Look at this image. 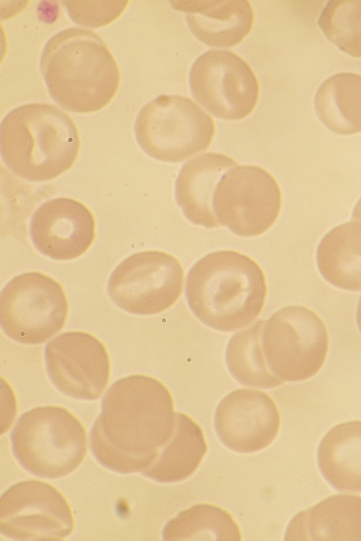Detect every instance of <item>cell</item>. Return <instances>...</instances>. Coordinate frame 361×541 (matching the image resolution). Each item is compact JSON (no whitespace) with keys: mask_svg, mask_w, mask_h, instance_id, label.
Returning a JSON list of instances; mask_svg holds the SVG:
<instances>
[{"mask_svg":"<svg viewBox=\"0 0 361 541\" xmlns=\"http://www.w3.org/2000/svg\"><path fill=\"white\" fill-rule=\"evenodd\" d=\"M175 412L169 390L158 380L130 375L104 393L90 432L97 460L116 473L142 471L155 460L173 432Z\"/></svg>","mask_w":361,"mask_h":541,"instance_id":"6da1fadb","label":"cell"},{"mask_svg":"<svg viewBox=\"0 0 361 541\" xmlns=\"http://www.w3.org/2000/svg\"><path fill=\"white\" fill-rule=\"evenodd\" d=\"M39 67L52 99L75 113L101 110L120 84L118 66L107 45L85 28L69 27L54 35L44 46Z\"/></svg>","mask_w":361,"mask_h":541,"instance_id":"7a4b0ae2","label":"cell"},{"mask_svg":"<svg viewBox=\"0 0 361 541\" xmlns=\"http://www.w3.org/2000/svg\"><path fill=\"white\" fill-rule=\"evenodd\" d=\"M267 294L264 273L251 258L233 250L207 254L190 269L185 283L188 306L202 323L234 331L262 311Z\"/></svg>","mask_w":361,"mask_h":541,"instance_id":"3957f363","label":"cell"},{"mask_svg":"<svg viewBox=\"0 0 361 541\" xmlns=\"http://www.w3.org/2000/svg\"><path fill=\"white\" fill-rule=\"evenodd\" d=\"M79 149L74 122L52 104H23L10 111L1 120V158L14 174L25 180L56 178L73 165Z\"/></svg>","mask_w":361,"mask_h":541,"instance_id":"277c9868","label":"cell"},{"mask_svg":"<svg viewBox=\"0 0 361 541\" xmlns=\"http://www.w3.org/2000/svg\"><path fill=\"white\" fill-rule=\"evenodd\" d=\"M11 442L24 469L49 479L70 474L87 452L83 425L67 409L55 406H37L23 413L11 431Z\"/></svg>","mask_w":361,"mask_h":541,"instance_id":"5b68a950","label":"cell"},{"mask_svg":"<svg viewBox=\"0 0 361 541\" xmlns=\"http://www.w3.org/2000/svg\"><path fill=\"white\" fill-rule=\"evenodd\" d=\"M134 132L137 144L148 156L176 163L205 150L212 140L214 125L189 98L163 94L141 108Z\"/></svg>","mask_w":361,"mask_h":541,"instance_id":"8992f818","label":"cell"},{"mask_svg":"<svg viewBox=\"0 0 361 541\" xmlns=\"http://www.w3.org/2000/svg\"><path fill=\"white\" fill-rule=\"evenodd\" d=\"M328 343L323 321L301 306H288L273 313L261 333L266 363L283 382L314 376L324 363Z\"/></svg>","mask_w":361,"mask_h":541,"instance_id":"52a82bcc","label":"cell"},{"mask_svg":"<svg viewBox=\"0 0 361 541\" xmlns=\"http://www.w3.org/2000/svg\"><path fill=\"white\" fill-rule=\"evenodd\" d=\"M68 304L61 285L39 272L12 278L0 294L1 326L24 344L44 342L63 327Z\"/></svg>","mask_w":361,"mask_h":541,"instance_id":"ba28073f","label":"cell"},{"mask_svg":"<svg viewBox=\"0 0 361 541\" xmlns=\"http://www.w3.org/2000/svg\"><path fill=\"white\" fill-rule=\"evenodd\" d=\"M183 270L176 258L160 251L134 253L113 270L107 293L126 312L149 316L170 308L181 294Z\"/></svg>","mask_w":361,"mask_h":541,"instance_id":"9c48e42d","label":"cell"},{"mask_svg":"<svg viewBox=\"0 0 361 541\" xmlns=\"http://www.w3.org/2000/svg\"><path fill=\"white\" fill-rule=\"evenodd\" d=\"M281 206L279 186L266 170L235 166L221 178L213 198L219 225L241 237L258 236L276 221Z\"/></svg>","mask_w":361,"mask_h":541,"instance_id":"30bf717a","label":"cell"},{"mask_svg":"<svg viewBox=\"0 0 361 541\" xmlns=\"http://www.w3.org/2000/svg\"><path fill=\"white\" fill-rule=\"evenodd\" d=\"M193 97L214 116L236 120L254 109L259 86L248 64L235 54L212 49L200 55L189 74Z\"/></svg>","mask_w":361,"mask_h":541,"instance_id":"8fae6325","label":"cell"},{"mask_svg":"<svg viewBox=\"0 0 361 541\" xmlns=\"http://www.w3.org/2000/svg\"><path fill=\"white\" fill-rule=\"evenodd\" d=\"M73 524L66 499L47 483L20 481L1 497L0 530L8 538L63 540L72 533Z\"/></svg>","mask_w":361,"mask_h":541,"instance_id":"7c38bea8","label":"cell"},{"mask_svg":"<svg viewBox=\"0 0 361 541\" xmlns=\"http://www.w3.org/2000/svg\"><path fill=\"white\" fill-rule=\"evenodd\" d=\"M44 360L53 385L72 398L94 400L109 382L107 351L87 332L69 331L54 337L44 348Z\"/></svg>","mask_w":361,"mask_h":541,"instance_id":"4fadbf2b","label":"cell"},{"mask_svg":"<svg viewBox=\"0 0 361 541\" xmlns=\"http://www.w3.org/2000/svg\"><path fill=\"white\" fill-rule=\"evenodd\" d=\"M214 427L227 447L238 452H254L274 440L280 427V414L273 399L265 392L238 389L219 403Z\"/></svg>","mask_w":361,"mask_h":541,"instance_id":"5bb4252c","label":"cell"},{"mask_svg":"<svg viewBox=\"0 0 361 541\" xmlns=\"http://www.w3.org/2000/svg\"><path fill=\"white\" fill-rule=\"evenodd\" d=\"M30 235L42 254L54 260H71L91 246L95 236V222L82 203L71 198H54L34 212Z\"/></svg>","mask_w":361,"mask_h":541,"instance_id":"9a60e30c","label":"cell"},{"mask_svg":"<svg viewBox=\"0 0 361 541\" xmlns=\"http://www.w3.org/2000/svg\"><path fill=\"white\" fill-rule=\"evenodd\" d=\"M172 8L185 13L190 30L213 47L237 45L251 30L253 11L246 0H178Z\"/></svg>","mask_w":361,"mask_h":541,"instance_id":"2e32d148","label":"cell"},{"mask_svg":"<svg viewBox=\"0 0 361 541\" xmlns=\"http://www.w3.org/2000/svg\"><path fill=\"white\" fill-rule=\"evenodd\" d=\"M237 165L226 155L204 153L183 166L176 181L175 196L190 222L207 228L219 225L213 209L214 194L221 178Z\"/></svg>","mask_w":361,"mask_h":541,"instance_id":"e0dca14e","label":"cell"},{"mask_svg":"<svg viewBox=\"0 0 361 541\" xmlns=\"http://www.w3.org/2000/svg\"><path fill=\"white\" fill-rule=\"evenodd\" d=\"M286 540H361V497L330 496L297 514L288 524Z\"/></svg>","mask_w":361,"mask_h":541,"instance_id":"ac0fdd59","label":"cell"},{"mask_svg":"<svg viewBox=\"0 0 361 541\" xmlns=\"http://www.w3.org/2000/svg\"><path fill=\"white\" fill-rule=\"evenodd\" d=\"M317 460L322 474L334 488L361 492V421L332 428L320 442Z\"/></svg>","mask_w":361,"mask_h":541,"instance_id":"d6986e66","label":"cell"},{"mask_svg":"<svg viewBox=\"0 0 361 541\" xmlns=\"http://www.w3.org/2000/svg\"><path fill=\"white\" fill-rule=\"evenodd\" d=\"M207 452L201 428L189 416L175 412V426L167 442L142 474L160 483H173L190 476Z\"/></svg>","mask_w":361,"mask_h":541,"instance_id":"ffe728a7","label":"cell"},{"mask_svg":"<svg viewBox=\"0 0 361 541\" xmlns=\"http://www.w3.org/2000/svg\"><path fill=\"white\" fill-rule=\"evenodd\" d=\"M317 262L330 284L350 291L361 290V222L339 225L322 239Z\"/></svg>","mask_w":361,"mask_h":541,"instance_id":"44dd1931","label":"cell"},{"mask_svg":"<svg viewBox=\"0 0 361 541\" xmlns=\"http://www.w3.org/2000/svg\"><path fill=\"white\" fill-rule=\"evenodd\" d=\"M314 107L331 131L343 135L361 132V75L339 73L326 79L317 89Z\"/></svg>","mask_w":361,"mask_h":541,"instance_id":"7402d4cb","label":"cell"},{"mask_svg":"<svg viewBox=\"0 0 361 541\" xmlns=\"http://www.w3.org/2000/svg\"><path fill=\"white\" fill-rule=\"evenodd\" d=\"M164 540H240L238 526L219 506L198 504L180 511L162 531Z\"/></svg>","mask_w":361,"mask_h":541,"instance_id":"603a6c76","label":"cell"},{"mask_svg":"<svg viewBox=\"0 0 361 541\" xmlns=\"http://www.w3.org/2000/svg\"><path fill=\"white\" fill-rule=\"evenodd\" d=\"M264 320H259L234 334L226 350V362L233 377L242 385L273 388L283 382L269 369L264 360L261 333Z\"/></svg>","mask_w":361,"mask_h":541,"instance_id":"cb8c5ba5","label":"cell"},{"mask_svg":"<svg viewBox=\"0 0 361 541\" xmlns=\"http://www.w3.org/2000/svg\"><path fill=\"white\" fill-rule=\"evenodd\" d=\"M318 25L341 51L361 58V0H331L322 10Z\"/></svg>","mask_w":361,"mask_h":541,"instance_id":"d4e9b609","label":"cell"},{"mask_svg":"<svg viewBox=\"0 0 361 541\" xmlns=\"http://www.w3.org/2000/svg\"><path fill=\"white\" fill-rule=\"evenodd\" d=\"M73 21L76 24L97 27L117 18L125 9L128 1H63Z\"/></svg>","mask_w":361,"mask_h":541,"instance_id":"484cf974","label":"cell"},{"mask_svg":"<svg viewBox=\"0 0 361 541\" xmlns=\"http://www.w3.org/2000/svg\"><path fill=\"white\" fill-rule=\"evenodd\" d=\"M353 219L361 222V198L357 202L352 214Z\"/></svg>","mask_w":361,"mask_h":541,"instance_id":"4316f807","label":"cell"},{"mask_svg":"<svg viewBox=\"0 0 361 541\" xmlns=\"http://www.w3.org/2000/svg\"><path fill=\"white\" fill-rule=\"evenodd\" d=\"M356 321H357L359 330L361 332V297L359 299L357 307Z\"/></svg>","mask_w":361,"mask_h":541,"instance_id":"83f0119b","label":"cell"}]
</instances>
